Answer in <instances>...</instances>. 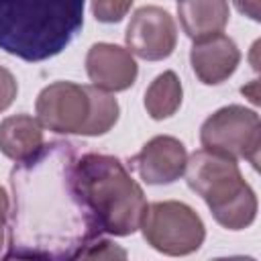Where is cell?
I'll return each instance as SVG.
<instances>
[{
	"instance_id": "obj_3",
	"label": "cell",
	"mask_w": 261,
	"mask_h": 261,
	"mask_svg": "<svg viewBox=\"0 0 261 261\" xmlns=\"http://www.w3.org/2000/svg\"><path fill=\"white\" fill-rule=\"evenodd\" d=\"M75 181L102 234L128 237L141 228L149 204L143 188L118 157L104 153L77 155Z\"/></svg>"
},
{
	"instance_id": "obj_1",
	"label": "cell",
	"mask_w": 261,
	"mask_h": 261,
	"mask_svg": "<svg viewBox=\"0 0 261 261\" xmlns=\"http://www.w3.org/2000/svg\"><path fill=\"white\" fill-rule=\"evenodd\" d=\"M77 149L49 141L10 171V206L4 259H80L100 232L75 181Z\"/></svg>"
},
{
	"instance_id": "obj_10",
	"label": "cell",
	"mask_w": 261,
	"mask_h": 261,
	"mask_svg": "<svg viewBox=\"0 0 261 261\" xmlns=\"http://www.w3.org/2000/svg\"><path fill=\"white\" fill-rule=\"evenodd\" d=\"M86 71L92 86L124 92L137 82L139 65L128 49L114 43H94L86 53Z\"/></svg>"
},
{
	"instance_id": "obj_17",
	"label": "cell",
	"mask_w": 261,
	"mask_h": 261,
	"mask_svg": "<svg viewBox=\"0 0 261 261\" xmlns=\"http://www.w3.org/2000/svg\"><path fill=\"white\" fill-rule=\"evenodd\" d=\"M16 94H18L16 77L12 75L10 69H6L4 65H0V112L8 110L12 106Z\"/></svg>"
},
{
	"instance_id": "obj_4",
	"label": "cell",
	"mask_w": 261,
	"mask_h": 261,
	"mask_svg": "<svg viewBox=\"0 0 261 261\" xmlns=\"http://www.w3.org/2000/svg\"><path fill=\"white\" fill-rule=\"evenodd\" d=\"M184 175L188 188L206 202L222 228L243 230L255 222L257 196L245 181L234 159L198 149L188 157Z\"/></svg>"
},
{
	"instance_id": "obj_6",
	"label": "cell",
	"mask_w": 261,
	"mask_h": 261,
	"mask_svg": "<svg viewBox=\"0 0 261 261\" xmlns=\"http://www.w3.org/2000/svg\"><path fill=\"white\" fill-rule=\"evenodd\" d=\"M141 230L151 249L169 257L196 253L206 239V226L200 214L177 200L149 204L141 220Z\"/></svg>"
},
{
	"instance_id": "obj_8",
	"label": "cell",
	"mask_w": 261,
	"mask_h": 261,
	"mask_svg": "<svg viewBox=\"0 0 261 261\" xmlns=\"http://www.w3.org/2000/svg\"><path fill=\"white\" fill-rule=\"evenodd\" d=\"M124 43L133 55L145 61H163L177 45L175 20L161 6H141L128 20Z\"/></svg>"
},
{
	"instance_id": "obj_19",
	"label": "cell",
	"mask_w": 261,
	"mask_h": 261,
	"mask_svg": "<svg viewBox=\"0 0 261 261\" xmlns=\"http://www.w3.org/2000/svg\"><path fill=\"white\" fill-rule=\"evenodd\" d=\"M232 4L241 14L249 16L255 22H259V18H261L259 16V0H232Z\"/></svg>"
},
{
	"instance_id": "obj_15",
	"label": "cell",
	"mask_w": 261,
	"mask_h": 261,
	"mask_svg": "<svg viewBox=\"0 0 261 261\" xmlns=\"http://www.w3.org/2000/svg\"><path fill=\"white\" fill-rule=\"evenodd\" d=\"M90 2H92V14L98 22L114 24L128 14L135 0H90Z\"/></svg>"
},
{
	"instance_id": "obj_18",
	"label": "cell",
	"mask_w": 261,
	"mask_h": 261,
	"mask_svg": "<svg viewBox=\"0 0 261 261\" xmlns=\"http://www.w3.org/2000/svg\"><path fill=\"white\" fill-rule=\"evenodd\" d=\"M8 206H10V200H8V194L6 190L0 186V253H2V247L6 245V224H8Z\"/></svg>"
},
{
	"instance_id": "obj_14",
	"label": "cell",
	"mask_w": 261,
	"mask_h": 261,
	"mask_svg": "<svg viewBox=\"0 0 261 261\" xmlns=\"http://www.w3.org/2000/svg\"><path fill=\"white\" fill-rule=\"evenodd\" d=\"M181 98H184L181 82H179L175 71L167 69V71L159 73L149 84V88L145 90L143 104H145L147 114L153 120H165L179 110Z\"/></svg>"
},
{
	"instance_id": "obj_16",
	"label": "cell",
	"mask_w": 261,
	"mask_h": 261,
	"mask_svg": "<svg viewBox=\"0 0 261 261\" xmlns=\"http://www.w3.org/2000/svg\"><path fill=\"white\" fill-rule=\"evenodd\" d=\"M112 257H126V251L118 249L116 243L104 239L102 234L92 239L86 245V249L80 253V259H112Z\"/></svg>"
},
{
	"instance_id": "obj_5",
	"label": "cell",
	"mask_w": 261,
	"mask_h": 261,
	"mask_svg": "<svg viewBox=\"0 0 261 261\" xmlns=\"http://www.w3.org/2000/svg\"><path fill=\"white\" fill-rule=\"evenodd\" d=\"M37 120L43 128L59 135H106L120 114L112 92L73 82H53L45 86L35 102Z\"/></svg>"
},
{
	"instance_id": "obj_2",
	"label": "cell",
	"mask_w": 261,
	"mask_h": 261,
	"mask_svg": "<svg viewBox=\"0 0 261 261\" xmlns=\"http://www.w3.org/2000/svg\"><path fill=\"white\" fill-rule=\"evenodd\" d=\"M86 0H0V49L37 63L59 55L84 27Z\"/></svg>"
},
{
	"instance_id": "obj_11",
	"label": "cell",
	"mask_w": 261,
	"mask_h": 261,
	"mask_svg": "<svg viewBox=\"0 0 261 261\" xmlns=\"http://www.w3.org/2000/svg\"><path fill=\"white\" fill-rule=\"evenodd\" d=\"M239 63L241 51L237 43L224 33L198 39L190 49L192 71L204 86H218L226 82L237 71Z\"/></svg>"
},
{
	"instance_id": "obj_12",
	"label": "cell",
	"mask_w": 261,
	"mask_h": 261,
	"mask_svg": "<svg viewBox=\"0 0 261 261\" xmlns=\"http://www.w3.org/2000/svg\"><path fill=\"white\" fill-rule=\"evenodd\" d=\"M177 16L184 33L198 41L222 33L230 18V8L228 0H179Z\"/></svg>"
},
{
	"instance_id": "obj_13",
	"label": "cell",
	"mask_w": 261,
	"mask_h": 261,
	"mask_svg": "<svg viewBox=\"0 0 261 261\" xmlns=\"http://www.w3.org/2000/svg\"><path fill=\"white\" fill-rule=\"evenodd\" d=\"M43 143V126L31 114H14L0 122V153L14 163L33 157Z\"/></svg>"
},
{
	"instance_id": "obj_9",
	"label": "cell",
	"mask_w": 261,
	"mask_h": 261,
	"mask_svg": "<svg viewBox=\"0 0 261 261\" xmlns=\"http://www.w3.org/2000/svg\"><path fill=\"white\" fill-rule=\"evenodd\" d=\"M188 161L186 147L179 139L169 135H157L149 139L143 149L130 157V167L149 186H167L184 175Z\"/></svg>"
},
{
	"instance_id": "obj_7",
	"label": "cell",
	"mask_w": 261,
	"mask_h": 261,
	"mask_svg": "<svg viewBox=\"0 0 261 261\" xmlns=\"http://www.w3.org/2000/svg\"><path fill=\"white\" fill-rule=\"evenodd\" d=\"M200 143L204 149L234 161L245 159L257 169L261 147L259 114L241 104L222 106L202 122Z\"/></svg>"
}]
</instances>
